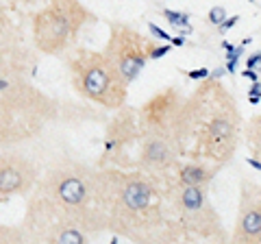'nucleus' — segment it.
<instances>
[{
  "label": "nucleus",
  "mask_w": 261,
  "mask_h": 244,
  "mask_svg": "<svg viewBox=\"0 0 261 244\" xmlns=\"http://www.w3.org/2000/svg\"><path fill=\"white\" fill-rule=\"evenodd\" d=\"M209 181V175L203 166H196V164H189V166H183L181 172H179V183L181 186H203V183Z\"/></svg>",
  "instance_id": "obj_10"
},
{
  "label": "nucleus",
  "mask_w": 261,
  "mask_h": 244,
  "mask_svg": "<svg viewBox=\"0 0 261 244\" xmlns=\"http://www.w3.org/2000/svg\"><path fill=\"white\" fill-rule=\"evenodd\" d=\"M39 168L15 146H0V203L31 194Z\"/></svg>",
  "instance_id": "obj_7"
},
{
  "label": "nucleus",
  "mask_w": 261,
  "mask_h": 244,
  "mask_svg": "<svg viewBox=\"0 0 261 244\" xmlns=\"http://www.w3.org/2000/svg\"><path fill=\"white\" fill-rule=\"evenodd\" d=\"M59 103L26 81L11 76L0 94V146L31 142L57 118Z\"/></svg>",
  "instance_id": "obj_2"
},
{
  "label": "nucleus",
  "mask_w": 261,
  "mask_h": 244,
  "mask_svg": "<svg viewBox=\"0 0 261 244\" xmlns=\"http://www.w3.org/2000/svg\"><path fill=\"white\" fill-rule=\"evenodd\" d=\"M96 20L81 0H48L31 17L33 44L39 55L61 57L79 44L81 33Z\"/></svg>",
  "instance_id": "obj_4"
},
{
  "label": "nucleus",
  "mask_w": 261,
  "mask_h": 244,
  "mask_svg": "<svg viewBox=\"0 0 261 244\" xmlns=\"http://www.w3.org/2000/svg\"><path fill=\"white\" fill-rule=\"evenodd\" d=\"M63 55L70 83L79 96L111 111L124 107L129 83L122 79L114 61L105 55V50L98 52L76 44Z\"/></svg>",
  "instance_id": "obj_3"
},
{
  "label": "nucleus",
  "mask_w": 261,
  "mask_h": 244,
  "mask_svg": "<svg viewBox=\"0 0 261 244\" xmlns=\"http://www.w3.org/2000/svg\"><path fill=\"white\" fill-rule=\"evenodd\" d=\"M235 70H237V61H227V72L235 74Z\"/></svg>",
  "instance_id": "obj_24"
},
{
  "label": "nucleus",
  "mask_w": 261,
  "mask_h": 244,
  "mask_svg": "<svg viewBox=\"0 0 261 244\" xmlns=\"http://www.w3.org/2000/svg\"><path fill=\"white\" fill-rule=\"evenodd\" d=\"M207 20H209L213 26H220L222 22L227 20V11H224V7H213L209 11V15H207Z\"/></svg>",
  "instance_id": "obj_14"
},
{
  "label": "nucleus",
  "mask_w": 261,
  "mask_h": 244,
  "mask_svg": "<svg viewBox=\"0 0 261 244\" xmlns=\"http://www.w3.org/2000/svg\"><path fill=\"white\" fill-rule=\"evenodd\" d=\"M172 162V151L168 146L165 140H159V138H152V140H146L144 146H141V153H139V164L141 166H148V168H161V166H168Z\"/></svg>",
  "instance_id": "obj_8"
},
{
  "label": "nucleus",
  "mask_w": 261,
  "mask_h": 244,
  "mask_svg": "<svg viewBox=\"0 0 261 244\" xmlns=\"http://www.w3.org/2000/svg\"><path fill=\"white\" fill-rule=\"evenodd\" d=\"M240 229L246 238H259L261 236V210H248L242 216Z\"/></svg>",
  "instance_id": "obj_11"
},
{
  "label": "nucleus",
  "mask_w": 261,
  "mask_h": 244,
  "mask_svg": "<svg viewBox=\"0 0 261 244\" xmlns=\"http://www.w3.org/2000/svg\"><path fill=\"white\" fill-rule=\"evenodd\" d=\"M233 133V124H231L227 118H216V120L209 122V138L213 142H224L231 138Z\"/></svg>",
  "instance_id": "obj_12"
},
{
  "label": "nucleus",
  "mask_w": 261,
  "mask_h": 244,
  "mask_svg": "<svg viewBox=\"0 0 261 244\" xmlns=\"http://www.w3.org/2000/svg\"><path fill=\"white\" fill-rule=\"evenodd\" d=\"M237 20H240V15H233V17H227V20H224V22H222V24H220V31H222V33H227V31H229V28H233V26L237 24Z\"/></svg>",
  "instance_id": "obj_19"
},
{
  "label": "nucleus",
  "mask_w": 261,
  "mask_h": 244,
  "mask_svg": "<svg viewBox=\"0 0 261 244\" xmlns=\"http://www.w3.org/2000/svg\"><path fill=\"white\" fill-rule=\"evenodd\" d=\"M222 74H224V70H222V68H216V70H213V72H211V76H213V79H220Z\"/></svg>",
  "instance_id": "obj_25"
},
{
  "label": "nucleus",
  "mask_w": 261,
  "mask_h": 244,
  "mask_svg": "<svg viewBox=\"0 0 261 244\" xmlns=\"http://www.w3.org/2000/svg\"><path fill=\"white\" fill-rule=\"evenodd\" d=\"M242 74H244L246 79H251L253 83H255V81H259V74H257V70H251V68H246V70H244V72H242Z\"/></svg>",
  "instance_id": "obj_22"
},
{
  "label": "nucleus",
  "mask_w": 261,
  "mask_h": 244,
  "mask_svg": "<svg viewBox=\"0 0 261 244\" xmlns=\"http://www.w3.org/2000/svg\"><path fill=\"white\" fill-rule=\"evenodd\" d=\"M114 210V170L61 159L46 170L28 199V240L50 244L90 242L109 229Z\"/></svg>",
  "instance_id": "obj_1"
},
{
  "label": "nucleus",
  "mask_w": 261,
  "mask_h": 244,
  "mask_svg": "<svg viewBox=\"0 0 261 244\" xmlns=\"http://www.w3.org/2000/svg\"><path fill=\"white\" fill-rule=\"evenodd\" d=\"M248 100H251L253 105H257L259 100H261V96H255V94H248Z\"/></svg>",
  "instance_id": "obj_28"
},
{
  "label": "nucleus",
  "mask_w": 261,
  "mask_h": 244,
  "mask_svg": "<svg viewBox=\"0 0 261 244\" xmlns=\"http://www.w3.org/2000/svg\"><path fill=\"white\" fill-rule=\"evenodd\" d=\"M248 164H251L253 168H257V170H261V162H257V159H248Z\"/></svg>",
  "instance_id": "obj_27"
},
{
  "label": "nucleus",
  "mask_w": 261,
  "mask_h": 244,
  "mask_svg": "<svg viewBox=\"0 0 261 244\" xmlns=\"http://www.w3.org/2000/svg\"><path fill=\"white\" fill-rule=\"evenodd\" d=\"M187 76L198 81V79H207V76H211V72L207 68H200V70H192V72H187Z\"/></svg>",
  "instance_id": "obj_18"
},
{
  "label": "nucleus",
  "mask_w": 261,
  "mask_h": 244,
  "mask_svg": "<svg viewBox=\"0 0 261 244\" xmlns=\"http://www.w3.org/2000/svg\"><path fill=\"white\" fill-rule=\"evenodd\" d=\"M246 68L261 72V52H257V55H251V57L246 59Z\"/></svg>",
  "instance_id": "obj_15"
},
{
  "label": "nucleus",
  "mask_w": 261,
  "mask_h": 244,
  "mask_svg": "<svg viewBox=\"0 0 261 244\" xmlns=\"http://www.w3.org/2000/svg\"><path fill=\"white\" fill-rule=\"evenodd\" d=\"M109 41L105 46V55L114 61L118 72L127 83H133L139 76V72L146 68L148 59H150L152 41L141 37V35L127 24H109Z\"/></svg>",
  "instance_id": "obj_6"
},
{
  "label": "nucleus",
  "mask_w": 261,
  "mask_h": 244,
  "mask_svg": "<svg viewBox=\"0 0 261 244\" xmlns=\"http://www.w3.org/2000/svg\"><path fill=\"white\" fill-rule=\"evenodd\" d=\"M170 44L172 46H183V44H185V37H183V35H181V37H170Z\"/></svg>",
  "instance_id": "obj_23"
},
{
  "label": "nucleus",
  "mask_w": 261,
  "mask_h": 244,
  "mask_svg": "<svg viewBox=\"0 0 261 244\" xmlns=\"http://www.w3.org/2000/svg\"><path fill=\"white\" fill-rule=\"evenodd\" d=\"M222 48H224V50H227V52H231V50H233V48H235V46H233V44H231V41H222Z\"/></svg>",
  "instance_id": "obj_26"
},
{
  "label": "nucleus",
  "mask_w": 261,
  "mask_h": 244,
  "mask_svg": "<svg viewBox=\"0 0 261 244\" xmlns=\"http://www.w3.org/2000/svg\"><path fill=\"white\" fill-rule=\"evenodd\" d=\"M37 48L26 33V15L15 0H0V79L33 74Z\"/></svg>",
  "instance_id": "obj_5"
},
{
  "label": "nucleus",
  "mask_w": 261,
  "mask_h": 244,
  "mask_svg": "<svg viewBox=\"0 0 261 244\" xmlns=\"http://www.w3.org/2000/svg\"><path fill=\"white\" fill-rule=\"evenodd\" d=\"M15 2H20L22 7H35V4H46L48 0H15Z\"/></svg>",
  "instance_id": "obj_21"
},
{
  "label": "nucleus",
  "mask_w": 261,
  "mask_h": 244,
  "mask_svg": "<svg viewBox=\"0 0 261 244\" xmlns=\"http://www.w3.org/2000/svg\"><path fill=\"white\" fill-rule=\"evenodd\" d=\"M163 17L174 26H189L187 24V13H179V11H170V9H163Z\"/></svg>",
  "instance_id": "obj_13"
},
{
  "label": "nucleus",
  "mask_w": 261,
  "mask_h": 244,
  "mask_svg": "<svg viewBox=\"0 0 261 244\" xmlns=\"http://www.w3.org/2000/svg\"><path fill=\"white\" fill-rule=\"evenodd\" d=\"M181 205L183 210L187 212H200L205 205V192L200 190V186H183V192H181Z\"/></svg>",
  "instance_id": "obj_9"
},
{
  "label": "nucleus",
  "mask_w": 261,
  "mask_h": 244,
  "mask_svg": "<svg viewBox=\"0 0 261 244\" xmlns=\"http://www.w3.org/2000/svg\"><path fill=\"white\" fill-rule=\"evenodd\" d=\"M170 52V44L165 41V46H152V50H150V59H159V57H163V55H168Z\"/></svg>",
  "instance_id": "obj_16"
},
{
  "label": "nucleus",
  "mask_w": 261,
  "mask_h": 244,
  "mask_svg": "<svg viewBox=\"0 0 261 244\" xmlns=\"http://www.w3.org/2000/svg\"><path fill=\"white\" fill-rule=\"evenodd\" d=\"M148 31H150L152 35H155V37H159V39H163V41H170V35L165 33V31H161V28H159L157 24H152V22H150V24H148Z\"/></svg>",
  "instance_id": "obj_17"
},
{
  "label": "nucleus",
  "mask_w": 261,
  "mask_h": 244,
  "mask_svg": "<svg viewBox=\"0 0 261 244\" xmlns=\"http://www.w3.org/2000/svg\"><path fill=\"white\" fill-rule=\"evenodd\" d=\"M242 55H244V44H242V46H237V48L231 50L229 55H227V61H237V59H240Z\"/></svg>",
  "instance_id": "obj_20"
}]
</instances>
